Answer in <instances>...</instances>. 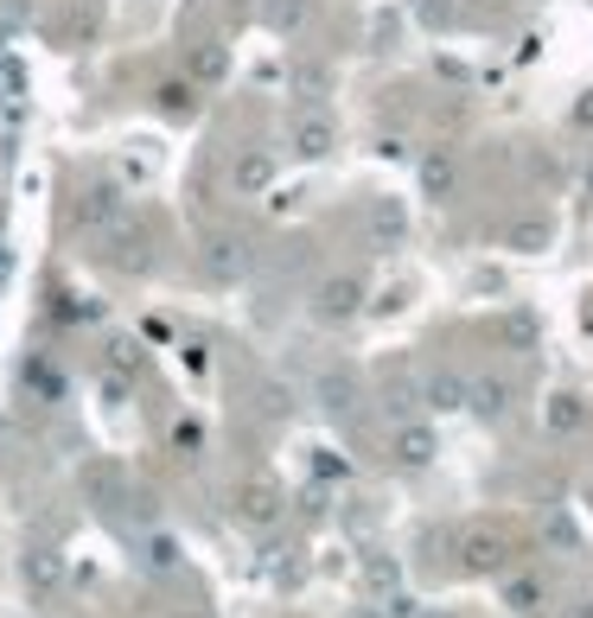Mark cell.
<instances>
[{
	"mask_svg": "<svg viewBox=\"0 0 593 618\" xmlns=\"http://www.w3.org/2000/svg\"><path fill=\"white\" fill-rule=\"evenodd\" d=\"M230 510H236V523H249V529H275L288 504H281V491H275V485H261V478H256V485H243V491H236V504H230Z\"/></svg>",
	"mask_w": 593,
	"mask_h": 618,
	"instance_id": "obj_1",
	"label": "cell"
},
{
	"mask_svg": "<svg viewBox=\"0 0 593 618\" xmlns=\"http://www.w3.org/2000/svg\"><path fill=\"white\" fill-rule=\"evenodd\" d=\"M460 561H466V574H504L511 568V548H504L498 529H473L466 548H460Z\"/></svg>",
	"mask_w": 593,
	"mask_h": 618,
	"instance_id": "obj_2",
	"label": "cell"
},
{
	"mask_svg": "<svg viewBox=\"0 0 593 618\" xmlns=\"http://www.w3.org/2000/svg\"><path fill=\"white\" fill-rule=\"evenodd\" d=\"M504 606H511V613H543V606H549V581H543V574H511V581H504Z\"/></svg>",
	"mask_w": 593,
	"mask_h": 618,
	"instance_id": "obj_3",
	"label": "cell"
},
{
	"mask_svg": "<svg viewBox=\"0 0 593 618\" xmlns=\"http://www.w3.org/2000/svg\"><path fill=\"white\" fill-rule=\"evenodd\" d=\"M58 581H65V561H58L51 548H33V555H26V586L45 599V593H58Z\"/></svg>",
	"mask_w": 593,
	"mask_h": 618,
	"instance_id": "obj_4",
	"label": "cell"
},
{
	"mask_svg": "<svg viewBox=\"0 0 593 618\" xmlns=\"http://www.w3.org/2000/svg\"><path fill=\"white\" fill-rule=\"evenodd\" d=\"M396 453H403V466H428L434 459V434L428 428H403L396 434Z\"/></svg>",
	"mask_w": 593,
	"mask_h": 618,
	"instance_id": "obj_5",
	"label": "cell"
},
{
	"mask_svg": "<svg viewBox=\"0 0 593 618\" xmlns=\"http://www.w3.org/2000/svg\"><path fill=\"white\" fill-rule=\"evenodd\" d=\"M364 581H371V593H396V586H403L396 555H371V561H364Z\"/></svg>",
	"mask_w": 593,
	"mask_h": 618,
	"instance_id": "obj_6",
	"label": "cell"
},
{
	"mask_svg": "<svg viewBox=\"0 0 593 618\" xmlns=\"http://www.w3.org/2000/svg\"><path fill=\"white\" fill-rule=\"evenodd\" d=\"M543 543L549 548H568V555H574V548H581V536H574V523H568V516H543Z\"/></svg>",
	"mask_w": 593,
	"mask_h": 618,
	"instance_id": "obj_7",
	"label": "cell"
},
{
	"mask_svg": "<svg viewBox=\"0 0 593 618\" xmlns=\"http://www.w3.org/2000/svg\"><path fill=\"white\" fill-rule=\"evenodd\" d=\"M504 396H511L504 383H479V415H504Z\"/></svg>",
	"mask_w": 593,
	"mask_h": 618,
	"instance_id": "obj_8",
	"label": "cell"
},
{
	"mask_svg": "<svg viewBox=\"0 0 593 618\" xmlns=\"http://www.w3.org/2000/svg\"><path fill=\"white\" fill-rule=\"evenodd\" d=\"M428 396H434V408H460V383H453V376H441Z\"/></svg>",
	"mask_w": 593,
	"mask_h": 618,
	"instance_id": "obj_9",
	"label": "cell"
},
{
	"mask_svg": "<svg viewBox=\"0 0 593 618\" xmlns=\"http://www.w3.org/2000/svg\"><path fill=\"white\" fill-rule=\"evenodd\" d=\"M549 421H556V428H581V408H574V401L561 396L556 408H549Z\"/></svg>",
	"mask_w": 593,
	"mask_h": 618,
	"instance_id": "obj_10",
	"label": "cell"
},
{
	"mask_svg": "<svg viewBox=\"0 0 593 618\" xmlns=\"http://www.w3.org/2000/svg\"><path fill=\"white\" fill-rule=\"evenodd\" d=\"M173 561H179V548H173V543H153V548H148V568H160V574H166Z\"/></svg>",
	"mask_w": 593,
	"mask_h": 618,
	"instance_id": "obj_11",
	"label": "cell"
},
{
	"mask_svg": "<svg viewBox=\"0 0 593 618\" xmlns=\"http://www.w3.org/2000/svg\"><path fill=\"white\" fill-rule=\"evenodd\" d=\"M568 618H593V599H581V606H574V613H568Z\"/></svg>",
	"mask_w": 593,
	"mask_h": 618,
	"instance_id": "obj_12",
	"label": "cell"
},
{
	"mask_svg": "<svg viewBox=\"0 0 593 618\" xmlns=\"http://www.w3.org/2000/svg\"><path fill=\"white\" fill-rule=\"evenodd\" d=\"M358 618H396V613H383V606H364V613H358Z\"/></svg>",
	"mask_w": 593,
	"mask_h": 618,
	"instance_id": "obj_13",
	"label": "cell"
}]
</instances>
